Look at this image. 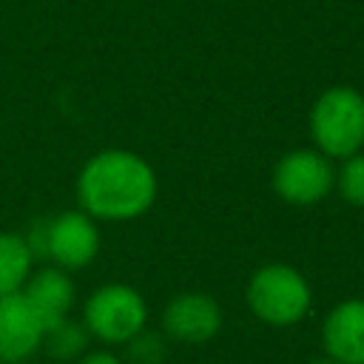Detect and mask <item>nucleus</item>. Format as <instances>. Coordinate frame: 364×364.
Wrapping results in <instances>:
<instances>
[{
    "label": "nucleus",
    "mask_w": 364,
    "mask_h": 364,
    "mask_svg": "<svg viewBox=\"0 0 364 364\" xmlns=\"http://www.w3.org/2000/svg\"><path fill=\"white\" fill-rule=\"evenodd\" d=\"M156 173L134 151L108 148L85 159L77 173L80 208L102 222H128L156 202Z\"/></svg>",
    "instance_id": "nucleus-1"
},
{
    "label": "nucleus",
    "mask_w": 364,
    "mask_h": 364,
    "mask_svg": "<svg viewBox=\"0 0 364 364\" xmlns=\"http://www.w3.org/2000/svg\"><path fill=\"white\" fill-rule=\"evenodd\" d=\"M245 299L259 321L270 327H293L307 316L313 290L301 270L284 262H270L253 270L245 287Z\"/></svg>",
    "instance_id": "nucleus-2"
},
{
    "label": "nucleus",
    "mask_w": 364,
    "mask_h": 364,
    "mask_svg": "<svg viewBox=\"0 0 364 364\" xmlns=\"http://www.w3.org/2000/svg\"><path fill=\"white\" fill-rule=\"evenodd\" d=\"M310 136L316 151L347 159L364 148V94L353 85L321 91L310 108Z\"/></svg>",
    "instance_id": "nucleus-3"
},
{
    "label": "nucleus",
    "mask_w": 364,
    "mask_h": 364,
    "mask_svg": "<svg viewBox=\"0 0 364 364\" xmlns=\"http://www.w3.org/2000/svg\"><path fill=\"white\" fill-rule=\"evenodd\" d=\"M82 324L91 338L102 344H125L142 327H148L145 296L122 282H108L97 287L82 304Z\"/></svg>",
    "instance_id": "nucleus-4"
},
{
    "label": "nucleus",
    "mask_w": 364,
    "mask_h": 364,
    "mask_svg": "<svg viewBox=\"0 0 364 364\" xmlns=\"http://www.w3.org/2000/svg\"><path fill=\"white\" fill-rule=\"evenodd\" d=\"M273 191L279 199L296 208L318 205L336 188L333 159L316 148H296L279 156L273 165Z\"/></svg>",
    "instance_id": "nucleus-5"
},
{
    "label": "nucleus",
    "mask_w": 364,
    "mask_h": 364,
    "mask_svg": "<svg viewBox=\"0 0 364 364\" xmlns=\"http://www.w3.org/2000/svg\"><path fill=\"white\" fill-rule=\"evenodd\" d=\"M100 253V228L97 219L80 210H63L54 219H46V247L43 256L63 270H82Z\"/></svg>",
    "instance_id": "nucleus-6"
},
{
    "label": "nucleus",
    "mask_w": 364,
    "mask_h": 364,
    "mask_svg": "<svg viewBox=\"0 0 364 364\" xmlns=\"http://www.w3.org/2000/svg\"><path fill=\"white\" fill-rule=\"evenodd\" d=\"M222 330V307L208 293H179L162 310V333L171 341L205 344Z\"/></svg>",
    "instance_id": "nucleus-7"
},
{
    "label": "nucleus",
    "mask_w": 364,
    "mask_h": 364,
    "mask_svg": "<svg viewBox=\"0 0 364 364\" xmlns=\"http://www.w3.org/2000/svg\"><path fill=\"white\" fill-rule=\"evenodd\" d=\"M46 324L23 293L0 296V364H23L43 347Z\"/></svg>",
    "instance_id": "nucleus-8"
},
{
    "label": "nucleus",
    "mask_w": 364,
    "mask_h": 364,
    "mask_svg": "<svg viewBox=\"0 0 364 364\" xmlns=\"http://www.w3.org/2000/svg\"><path fill=\"white\" fill-rule=\"evenodd\" d=\"M321 350L341 364H364V299H344L321 321Z\"/></svg>",
    "instance_id": "nucleus-9"
},
{
    "label": "nucleus",
    "mask_w": 364,
    "mask_h": 364,
    "mask_svg": "<svg viewBox=\"0 0 364 364\" xmlns=\"http://www.w3.org/2000/svg\"><path fill=\"white\" fill-rule=\"evenodd\" d=\"M20 293L28 299V304L37 310V316L43 318L46 327L68 318L74 310V301H77V290H74L68 270H63L57 264L31 270V276L26 279Z\"/></svg>",
    "instance_id": "nucleus-10"
},
{
    "label": "nucleus",
    "mask_w": 364,
    "mask_h": 364,
    "mask_svg": "<svg viewBox=\"0 0 364 364\" xmlns=\"http://www.w3.org/2000/svg\"><path fill=\"white\" fill-rule=\"evenodd\" d=\"M34 270V253L20 233L0 230V296L20 293Z\"/></svg>",
    "instance_id": "nucleus-11"
},
{
    "label": "nucleus",
    "mask_w": 364,
    "mask_h": 364,
    "mask_svg": "<svg viewBox=\"0 0 364 364\" xmlns=\"http://www.w3.org/2000/svg\"><path fill=\"white\" fill-rule=\"evenodd\" d=\"M88 330H85V324L82 321H74L71 316L68 318H63V321H57V324H51V327H46V333H43V347L40 350H46V355H51V358H60V361H77L80 355H85L88 350Z\"/></svg>",
    "instance_id": "nucleus-12"
},
{
    "label": "nucleus",
    "mask_w": 364,
    "mask_h": 364,
    "mask_svg": "<svg viewBox=\"0 0 364 364\" xmlns=\"http://www.w3.org/2000/svg\"><path fill=\"white\" fill-rule=\"evenodd\" d=\"M122 347H125V364H162L168 358V336L162 330L142 327Z\"/></svg>",
    "instance_id": "nucleus-13"
},
{
    "label": "nucleus",
    "mask_w": 364,
    "mask_h": 364,
    "mask_svg": "<svg viewBox=\"0 0 364 364\" xmlns=\"http://www.w3.org/2000/svg\"><path fill=\"white\" fill-rule=\"evenodd\" d=\"M336 191L347 205L364 210V154L361 151L341 159L336 171Z\"/></svg>",
    "instance_id": "nucleus-14"
},
{
    "label": "nucleus",
    "mask_w": 364,
    "mask_h": 364,
    "mask_svg": "<svg viewBox=\"0 0 364 364\" xmlns=\"http://www.w3.org/2000/svg\"><path fill=\"white\" fill-rule=\"evenodd\" d=\"M77 364H125V358L111 350H88L85 355L77 358Z\"/></svg>",
    "instance_id": "nucleus-15"
},
{
    "label": "nucleus",
    "mask_w": 364,
    "mask_h": 364,
    "mask_svg": "<svg viewBox=\"0 0 364 364\" xmlns=\"http://www.w3.org/2000/svg\"><path fill=\"white\" fill-rule=\"evenodd\" d=\"M310 364H341V361H336V358H330V355H321V358H313Z\"/></svg>",
    "instance_id": "nucleus-16"
}]
</instances>
